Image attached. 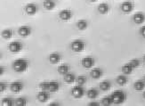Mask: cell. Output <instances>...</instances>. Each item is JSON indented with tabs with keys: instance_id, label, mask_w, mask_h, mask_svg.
<instances>
[{
	"instance_id": "6da1fadb",
	"label": "cell",
	"mask_w": 145,
	"mask_h": 106,
	"mask_svg": "<svg viewBox=\"0 0 145 106\" xmlns=\"http://www.w3.org/2000/svg\"><path fill=\"white\" fill-rule=\"evenodd\" d=\"M12 67L14 69V71L18 72V73H22L24 71H27V69L29 67V62L26 59H17L14 62H12Z\"/></svg>"
},
{
	"instance_id": "7a4b0ae2",
	"label": "cell",
	"mask_w": 145,
	"mask_h": 106,
	"mask_svg": "<svg viewBox=\"0 0 145 106\" xmlns=\"http://www.w3.org/2000/svg\"><path fill=\"white\" fill-rule=\"evenodd\" d=\"M110 97H111L113 104L119 105V104H122L125 101L127 95H125V93L122 90H115L114 92H112Z\"/></svg>"
},
{
	"instance_id": "3957f363",
	"label": "cell",
	"mask_w": 145,
	"mask_h": 106,
	"mask_svg": "<svg viewBox=\"0 0 145 106\" xmlns=\"http://www.w3.org/2000/svg\"><path fill=\"white\" fill-rule=\"evenodd\" d=\"M71 96L74 98L79 99V98H82V97L84 96V95H85V89H84V87L82 86L77 85V86H75L73 88L71 89Z\"/></svg>"
},
{
	"instance_id": "277c9868",
	"label": "cell",
	"mask_w": 145,
	"mask_h": 106,
	"mask_svg": "<svg viewBox=\"0 0 145 106\" xmlns=\"http://www.w3.org/2000/svg\"><path fill=\"white\" fill-rule=\"evenodd\" d=\"M71 47L73 52H76V53L82 52L85 49V42L82 40H79V39L74 40L71 44Z\"/></svg>"
},
{
	"instance_id": "5b68a950",
	"label": "cell",
	"mask_w": 145,
	"mask_h": 106,
	"mask_svg": "<svg viewBox=\"0 0 145 106\" xmlns=\"http://www.w3.org/2000/svg\"><path fill=\"white\" fill-rule=\"evenodd\" d=\"M94 62H95V61H94L93 57H91V56H86V57L82 59L81 64L86 69H91L94 66Z\"/></svg>"
},
{
	"instance_id": "8992f818",
	"label": "cell",
	"mask_w": 145,
	"mask_h": 106,
	"mask_svg": "<svg viewBox=\"0 0 145 106\" xmlns=\"http://www.w3.org/2000/svg\"><path fill=\"white\" fill-rule=\"evenodd\" d=\"M9 50L12 53H19L22 50V44L19 41H12L9 44Z\"/></svg>"
},
{
	"instance_id": "52a82bcc",
	"label": "cell",
	"mask_w": 145,
	"mask_h": 106,
	"mask_svg": "<svg viewBox=\"0 0 145 106\" xmlns=\"http://www.w3.org/2000/svg\"><path fill=\"white\" fill-rule=\"evenodd\" d=\"M37 5L34 3H31V4H28L26 6H25V12L28 15H34L37 14Z\"/></svg>"
},
{
	"instance_id": "ba28073f",
	"label": "cell",
	"mask_w": 145,
	"mask_h": 106,
	"mask_svg": "<svg viewBox=\"0 0 145 106\" xmlns=\"http://www.w3.org/2000/svg\"><path fill=\"white\" fill-rule=\"evenodd\" d=\"M134 4L130 2V1H125L124 3H122L120 8H121V11L123 12H125V14H129V12H131L132 11L134 10Z\"/></svg>"
},
{
	"instance_id": "9c48e42d",
	"label": "cell",
	"mask_w": 145,
	"mask_h": 106,
	"mask_svg": "<svg viewBox=\"0 0 145 106\" xmlns=\"http://www.w3.org/2000/svg\"><path fill=\"white\" fill-rule=\"evenodd\" d=\"M59 17L62 21H70L72 17V12L71 10H61L59 12Z\"/></svg>"
},
{
	"instance_id": "30bf717a",
	"label": "cell",
	"mask_w": 145,
	"mask_h": 106,
	"mask_svg": "<svg viewBox=\"0 0 145 106\" xmlns=\"http://www.w3.org/2000/svg\"><path fill=\"white\" fill-rule=\"evenodd\" d=\"M133 21L135 24H142L145 22V14L142 12H136L133 16Z\"/></svg>"
},
{
	"instance_id": "8fae6325",
	"label": "cell",
	"mask_w": 145,
	"mask_h": 106,
	"mask_svg": "<svg viewBox=\"0 0 145 106\" xmlns=\"http://www.w3.org/2000/svg\"><path fill=\"white\" fill-rule=\"evenodd\" d=\"M18 33L21 37H29L31 34V29L30 27L27 26V25H24V26H21L18 29Z\"/></svg>"
},
{
	"instance_id": "7c38bea8",
	"label": "cell",
	"mask_w": 145,
	"mask_h": 106,
	"mask_svg": "<svg viewBox=\"0 0 145 106\" xmlns=\"http://www.w3.org/2000/svg\"><path fill=\"white\" fill-rule=\"evenodd\" d=\"M10 89L14 93H20L23 89V84L20 81H15L10 85Z\"/></svg>"
},
{
	"instance_id": "4fadbf2b",
	"label": "cell",
	"mask_w": 145,
	"mask_h": 106,
	"mask_svg": "<svg viewBox=\"0 0 145 106\" xmlns=\"http://www.w3.org/2000/svg\"><path fill=\"white\" fill-rule=\"evenodd\" d=\"M49 91L46 90H42L40 91L39 94H37V100L41 103H46L47 102L49 98H50V95H49Z\"/></svg>"
},
{
	"instance_id": "5bb4252c",
	"label": "cell",
	"mask_w": 145,
	"mask_h": 106,
	"mask_svg": "<svg viewBox=\"0 0 145 106\" xmlns=\"http://www.w3.org/2000/svg\"><path fill=\"white\" fill-rule=\"evenodd\" d=\"M90 75L93 79H99L103 75V71L102 69H100V68H94L91 71Z\"/></svg>"
},
{
	"instance_id": "9a60e30c",
	"label": "cell",
	"mask_w": 145,
	"mask_h": 106,
	"mask_svg": "<svg viewBox=\"0 0 145 106\" xmlns=\"http://www.w3.org/2000/svg\"><path fill=\"white\" fill-rule=\"evenodd\" d=\"M60 89V84L58 81H50L48 82V91L55 93Z\"/></svg>"
},
{
	"instance_id": "2e32d148",
	"label": "cell",
	"mask_w": 145,
	"mask_h": 106,
	"mask_svg": "<svg viewBox=\"0 0 145 106\" xmlns=\"http://www.w3.org/2000/svg\"><path fill=\"white\" fill-rule=\"evenodd\" d=\"M61 56L58 53H52L49 55V62H50V63H52V64L58 63L61 61Z\"/></svg>"
},
{
	"instance_id": "e0dca14e",
	"label": "cell",
	"mask_w": 145,
	"mask_h": 106,
	"mask_svg": "<svg viewBox=\"0 0 145 106\" xmlns=\"http://www.w3.org/2000/svg\"><path fill=\"white\" fill-rule=\"evenodd\" d=\"M97 10L101 14H106L110 11V6L107 3H102L98 5Z\"/></svg>"
},
{
	"instance_id": "ac0fdd59",
	"label": "cell",
	"mask_w": 145,
	"mask_h": 106,
	"mask_svg": "<svg viewBox=\"0 0 145 106\" xmlns=\"http://www.w3.org/2000/svg\"><path fill=\"white\" fill-rule=\"evenodd\" d=\"M134 87L136 91H142L145 88V81L142 79L135 81L134 84Z\"/></svg>"
},
{
	"instance_id": "d6986e66",
	"label": "cell",
	"mask_w": 145,
	"mask_h": 106,
	"mask_svg": "<svg viewBox=\"0 0 145 106\" xmlns=\"http://www.w3.org/2000/svg\"><path fill=\"white\" fill-rule=\"evenodd\" d=\"M75 80H76V77L73 73L68 72L67 74L64 75V81L67 84H72L75 82Z\"/></svg>"
},
{
	"instance_id": "ffe728a7",
	"label": "cell",
	"mask_w": 145,
	"mask_h": 106,
	"mask_svg": "<svg viewBox=\"0 0 145 106\" xmlns=\"http://www.w3.org/2000/svg\"><path fill=\"white\" fill-rule=\"evenodd\" d=\"M127 81H128V79H127V75H125V74H124V75H119V76L117 78V83L119 86H121L127 85Z\"/></svg>"
},
{
	"instance_id": "44dd1931",
	"label": "cell",
	"mask_w": 145,
	"mask_h": 106,
	"mask_svg": "<svg viewBox=\"0 0 145 106\" xmlns=\"http://www.w3.org/2000/svg\"><path fill=\"white\" fill-rule=\"evenodd\" d=\"M134 70H135V69L133 68V66H132L129 63V62H128V63H127V64H125V65L122 66V72H123V74H125V75L131 74L132 72L134 71Z\"/></svg>"
},
{
	"instance_id": "7402d4cb",
	"label": "cell",
	"mask_w": 145,
	"mask_h": 106,
	"mask_svg": "<svg viewBox=\"0 0 145 106\" xmlns=\"http://www.w3.org/2000/svg\"><path fill=\"white\" fill-rule=\"evenodd\" d=\"M86 95L90 99H96L99 96V91L96 88H91L87 91Z\"/></svg>"
},
{
	"instance_id": "603a6c76",
	"label": "cell",
	"mask_w": 145,
	"mask_h": 106,
	"mask_svg": "<svg viewBox=\"0 0 145 106\" xmlns=\"http://www.w3.org/2000/svg\"><path fill=\"white\" fill-rule=\"evenodd\" d=\"M70 72V66L67 64H61L58 67V73L61 75H65Z\"/></svg>"
},
{
	"instance_id": "cb8c5ba5",
	"label": "cell",
	"mask_w": 145,
	"mask_h": 106,
	"mask_svg": "<svg viewBox=\"0 0 145 106\" xmlns=\"http://www.w3.org/2000/svg\"><path fill=\"white\" fill-rule=\"evenodd\" d=\"M100 89H102L103 91H108L111 87V83L109 80H103V82L100 83Z\"/></svg>"
},
{
	"instance_id": "d4e9b609",
	"label": "cell",
	"mask_w": 145,
	"mask_h": 106,
	"mask_svg": "<svg viewBox=\"0 0 145 106\" xmlns=\"http://www.w3.org/2000/svg\"><path fill=\"white\" fill-rule=\"evenodd\" d=\"M44 7L46 10H53L55 7V2L54 0H45L44 1Z\"/></svg>"
},
{
	"instance_id": "484cf974",
	"label": "cell",
	"mask_w": 145,
	"mask_h": 106,
	"mask_svg": "<svg viewBox=\"0 0 145 106\" xmlns=\"http://www.w3.org/2000/svg\"><path fill=\"white\" fill-rule=\"evenodd\" d=\"M77 27L79 30H85L88 27V22L86 20H79L77 22Z\"/></svg>"
},
{
	"instance_id": "4316f807",
	"label": "cell",
	"mask_w": 145,
	"mask_h": 106,
	"mask_svg": "<svg viewBox=\"0 0 145 106\" xmlns=\"http://www.w3.org/2000/svg\"><path fill=\"white\" fill-rule=\"evenodd\" d=\"M2 37L5 39H11L12 37V30L10 29H5L2 31Z\"/></svg>"
},
{
	"instance_id": "83f0119b",
	"label": "cell",
	"mask_w": 145,
	"mask_h": 106,
	"mask_svg": "<svg viewBox=\"0 0 145 106\" xmlns=\"http://www.w3.org/2000/svg\"><path fill=\"white\" fill-rule=\"evenodd\" d=\"M86 80H87V79L85 75H79V76L76 79V81H77L78 85H80V86H83L86 82Z\"/></svg>"
},
{
	"instance_id": "f1b7e54d",
	"label": "cell",
	"mask_w": 145,
	"mask_h": 106,
	"mask_svg": "<svg viewBox=\"0 0 145 106\" xmlns=\"http://www.w3.org/2000/svg\"><path fill=\"white\" fill-rule=\"evenodd\" d=\"M15 104L17 106H26L27 100L24 97H19L15 100Z\"/></svg>"
},
{
	"instance_id": "f546056e",
	"label": "cell",
	"mask_w": 145,
	"mask_h": 106,
	"mask_svg": "<svg viewBox=\"0 0 145 106\" xmlns=\"http://www.w3.org/2000/svg\"><path fill=\"white\" fill-rule=\"evenodd\" d=\"M14 100L10 97H5L2 100V104L3 105H5V106H12L14 105Z\"/></svg>"
},
{
	"instance_id": "4dcf8cb0",
	"label": "cell",
	"mask_w": 145,
	"mask_h": 106,
	"mask_svg": "<svg viewBox=\"0 0 145 106\" xmlns=\"http://www.w3.org/2000/svg\"><path fill=\"white\" fill-rule=\"evenodd\" d=\"M102 104H103V106H110L111 104H113L112 100H111V97H110V96L104 97V98L102 100Z\"/></svg>"
},
{
	"instance_id": "1f68e13d",
	"label": "cell",
	"mask_w": 145,
	"mask_h": 106,
	"mask_svg": "<svg viewBox=\"0 0 145 106\" xmlns=\"http://www.w3.org/2000/svg\"><path fill=\"white\" fill-rule=\"evenodd\" d=\"M129 63H130L132 66H133L134 69H136V68H138V67H139V66L141 65V62H140L139 59L135 58V59L130 60V61H129Z\"/></svg>"
},
{
	"instance_id": "d6a6232c",
	"label": "cell",
	"mask_w": 145,
	"mask_h": 106,
	"mask_svg": "<svg viewBox=\"0 0 145 106\" xmlns=\"http://www.w3.org/2000/svg\"><path fill=\"white\" fill-rule=\"evenodd\" d=\"M39 87L42 90H46L48 91V82H42L39 84Z\"/></svg>"
},
{
	"instance_id": "836d02e7",
	"label": "cell",
	"mask_w": 145,
	"mask_h": 106,
	"mask_svg": "<svg viewBox=\"0 0 145 106\" xmlns=\"http://www.w3.org/2000/svg\"><path fill=\"white\" fill-rule=\"evenodd\" d=\"M6 88H7V84H6L5 82H1V83H0V91L4 92V91L6 90Z\"/></svg>"
},
{
	"instance_id": "e575fe53",
	"label": "cell",
	"mask_w": 145,
	"mask_h": 106,
	"mask_svg": "<svg viewBox=\"0 0 145 106\" xmlns=\"http://www.w3.org/2000/svg\"><path fill=\"white\" fill-rule=\"evenodd\" d=\"M140 34H141V36L143 37V39H145V25H143V26L141 28V29H140Z\"/></svg>"
},
{
	"instance_id": "d590c367",
	"label": "cell",
	"mask_w": 145,
	"mask_h": 106,
	"mask_svg": "<svg viewBox=\"0 0 145 106\" xmlns=\"http://www.w3.org/2000/svg\"><path fill=\"white\" fill-rule=\"evenodd\" d=\"M88 105H89V106H99L100 104H99V103H97V102H91Z\"/></svg>"
},
{
	"instance_id": "8d00e7d4",
	"label": "cell",
	"mask_w": 145,
	"mask_h": 106,
	"mask_svg": "<svg viewBox=\"0 0 145 106\" xmlns=\"http://www.w3.org/2000/svg\"><path fill=\"white\" fill-rule=\"evenodd\" d=\"M58 105H59V104H58V103H56V102L50 103V106H58Z\"/></svg>"
},
{
	"instance_id": "74e56055",
	"label": "cell",
	"mask_w": 145,
	"mask_h": 106,
	"mask_svg": "<svg viewBox=\"0 0 145 106\" xmlns=\"http://www.w3.org/2000/svg\"><path fill=\"white\" fill-rule=\"evenodd\" d=\"M3 69H4V67L3 66H1V67H0V70H1V71H0V74H3Z\"/></svg>"
},
{
	"instance_id": "f35d334b",
	"label": "cell",
	"mask_w": 145,
	"mask_h": 106,
	"mask_svg": "<svg viewBox=\"0 0 145 106\" xmlns=\"http://www.w3.org/2000/svg\"><path fill=\"white\" fill-rule=\"evenodd\" d=\"M90 1H91V2H96L97 0H90Z\"/></svg>"
},
{
	"instance_id": "ab89813d",
	"label": "cell",
	"mask_w": 145,
	"mask_h": 106,
	"mask_svg": "<svg viewBox=\"0 0 145 106\" xmlns=\"http://www.w3.org/2000/svg\"><path fill=\"white\" fill-rule=\"evenodd\" d=\"M143 98H144V99H145V91H144V92H143Z\"/></svg>"
},
{
	"instance_id": "60d3db41",
	"label": "cell",
	"mask_w": 145,
	"mask_h": 106,
	"mask_svg": "<svg viewBox=\"0 0 145 106\" xmlns=\"http://www.w3.org/2000/svg\"><path fill=\"white\" fill-rule=\"evenodd\" d=\"M143 80L145 81V75H144V78H143Z\"/></svg>"
},
{
	"instance_id": "b9f144b4",
	"label": "cell",
	"mask_w": 145,
	"mask_h": 106,
	"mask_svg": "<svg viewBox=\"0 0 145 106\" xmlns=\"http://www.w3.org/2000/svg\"><path fill=\"white\" fill-rule=\"evenodd\" d=\"M143 60H144V62H145V55H144V57H143Z\"/></svg>"
}]
</instances>
